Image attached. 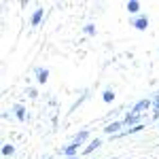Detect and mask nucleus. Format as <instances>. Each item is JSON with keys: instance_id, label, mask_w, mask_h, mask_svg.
<instances>
[{"instance_id": "f257e3e1", "label": "nucleus", "mask_w": 159, "mask_h": 159, "mask_svg": "<svg viewBox=\"0 0 159 159\" xmlns=\"http://www.w3.org/2000/svg\"><path fill=\"white\" fill-rule=\"evenodd\" d=\"M134 25L138 28V30H144L148 25V21H147V17H138V19H134Z\"/></svg>"}, {"instance_id": "f03ea898", "label": "nucleus", "mask_w": 159, "mask_h": 159, "mask_svg": "<svg viewBox=\"0 0 159 159\" xmlns=\"http://www.w3.org/2000/svg\"><path fill=\"white\" fill-rule=\"evenodd\" d=\"M147 106H148V100H142V102H138V104L134 106V110H132V115H138L140 110H142V108H147Z\"/></svg>"}, {"instance_id": "7ed1b4c3", "label": "nucleus", "mask_w": 159, "mask_h": 159, "mask_svg": "<svg viewBox=\"0 0 159 159\" xmlns=\"http://www.w3.org/2000/svg\"><path fill=\"white\" fill-rule=\"evenodd\" d=\"M43 9H38V11H34V15H32V25H38V21L43 19Z\"/></svg>"}, {"instance_id": "20e7f679", "label": "nucleus", "mask_w": 159, "mask_h": 159, "mask_svg": "<svg viewBox=\"0 0 159 159\" xmlns=\"http://www.w3.org/2000/svg\"><path fill=\"white\" fill-rule=\"evenodd\" d=\"M100 144H102L100 140H93V142H91V144H89V147H87L85 151H83V155H89V153H91V151H96V148H98Z\"/></svg>"}, {"instance_id": "39448f33", "label": "nucleus", "mask_w": 159, "mask_h": 159, "mask_svg": "<svg viewBox=\"0 0 159 159\" xmlns=\"http://www.w3.org/2000/svg\"><path fill=\"white\" fill-rule=\"evenodd\" d=\"M64 153H66V155H68V157H72L74 153H76V142H72V144H70V147H66V148H64Z\"/></svg>"}, {"instance_id": "423d86ee", "label": "nucleus", "mask_w": 159, "mask_h": 159, "mask_svg": "<svg viewBox=\"0 0 159 159\" xmlns=\"http://www.w3.org/2000/svg\"><path fill=\"white\" fill-rule=\"evenodd\" d=\"M47 76H49L47 70H38V83H47Z\"/></svg>"}, {"instance_id": "0eeeda50", "label": "nucleus", "mask_w": 159, "mask_h": 159, "mask_svg": "<svg viewBox=\"0 0 159 159\" xmlns=\"http://www.w3.org/2000/svg\"><path fill=\"white\" fill-rule=\"evenodd\" d=\"M138 9H140V4H138V2H127V11H129V13H136Z\"/></svg>"}, {"instance_id": "6e6552de", "label": "nucleus", "mask_w": 159, "mask_h": 159, "mask_svg": "<svg viewBox=\"0 0 159 159\" xmlns=\"http://www.w3.org/2000/svg\"><path fill=\"white\" fill-rule=\"evenodd\" d=\"M119 127H121V123H110L108 127H106V132H108V134H112V132H117Z\"/></svg>"}, {"instance_id": "1a4fd4ad", "label": "nucleus", "mask_w": 159, "mask_h": 159, "mask_svg": "<svg viewBox=\"0 0 159 159\" xmlns=\"http://www.w3.org/2000/svg\"><path fill=\"white\" fill-rule=\"evenodd\" d=\"M138 119H140V115H129V117L125 119V123H127V125H132V123H136Z\"/></svg>"}, {"instance_id": "9d476101", "label": "nucleus", "mask_w": 159, "mask_h": 159, "mask_svg": "<svg viewBox=\"0 0 159 159\" xmlns=\"http://www.w3.org/2000/svg\"><path fill=\"white\" fill-rule=\"evenodd\" d=\"M112 100H115V93H112V91H104V102H112Z\"/></svg>"}, {"instance_id": "9b49d317", "label": "nucleus", "mask_w": 159, "mask_h": 159, "mask_svg": "<svg viewBox=\"0 0 159 159\" xmlns=\"http://www.w3.org/2000/svg\"><path fill=\"white\" fill-rule=\"evenodd\" d=\"M15 112H17V119H24L25 115H24V108L21 106H15Z\"/></svg>"}, {"instance_id": "f8f14e48", "label": "nucleus", "mask_w": 159, "mask_h": 159, "mask_svg": "<svg viewBox=\"0 0 159 159\" xmlns=\"http://www.w3.org/2000/svg\"><path fill=\"white\" fill-rule=\"evenodd\" d=\"M2 153H4V155H11V153H13V147H11V144H7V147L2 148Z\"/></svg>"}, {"instance_id": "ddd939ff", "label": "nucleus", "mask_w": 159, "mask_h": 159, "mask_svg": "<svg viewBox=\"0 0 159 159\" xmlns=\"http://www.w3.org/2000/svg\"><path fill=\"white\" fill-rule=\"evenodd\" d=\"M85 32H87V34H93V32H96V28L89 24V25H85Z\"/></svg>"}, {"instance_id": "4468645a", "label": "nucleus", "mask_w": 159, "mask_h": 159, "mask_svg": "<svg viewBox=\"0 0 159 159\" xmlns=\"http://www.w3.org/2000/svg\"><path fill=\"white\" fill-rule=\"evenodd\" d=\"M157 110H159V102H157Z\"/></svg>"}]
</instances>
